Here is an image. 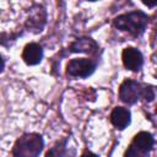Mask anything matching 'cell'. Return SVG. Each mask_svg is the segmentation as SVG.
Masks as SVG:
<instances>
[{"label": "cell", "instance_id": "9", "mask_svg": "<svg viewBox=\"0 0 157 157\" xmlns=\"http://www.w3.org/2000/svg\"><path fill=\"white\" fill-rule=\"evenodd\" d=\"M81 157H98L97 155H94V153H92V152H90V151H86V152H83L82 153V156Z\"/></svg>", "mask_w": 157, "mask_h": 157}, {"label": "cell", "instance_id": "7", "mask_svg": "<svg viewBox=\"0 0 157 157\" xmlns=\"http://www.w3.org/2000/svg\"><path fill=\"white\" fill-rule=\"evenodd\" d=\"M43 58V49L37 43H28L23 52H22V59L27 65H37Z\"/></svg>", "mask_w": 157, "mask_h": 157}, {"label": "cell", "instance_id": "2", "mask_svg": "<svg viewBox=\"0 0 157 157\" xmlns=\"http://www.w3.org/2000/svg\"><path fill=\"white\" fill-rule=\"evenodd\" d=\"M147 23V16L144 12L135 11L129 12L121 16H118L114 20V26L120 31H128L130 33L137 34L141 33Z\"/></svg>", "mask_w": 157, "mask_h": 157}, {"label": "cell", "instance_id": "8", "mask_svg": "<svg viewBox=\"0 0 157 157\" xmlns=\"http://www.w3.org/2000/svg\"><path fill=\"white\" fill-rule=\"evenodd\" d=\"M112 124L118 129H124L130 123V112L124 107H117L110 114Z\"/></svg>", "mask_w": 157, "mask_h": 157}, {"label": "cell", "instance_id": "4", "mask_svg": "<svg viewBox=\"0 0 157 157\" xmlns=\"http://www.w3.org/2000/svg\"><path fill=\"white\" fill-rule=\"evenodd\" d=\"M148 90L150 88H142L141 85L134 80H125L119 88V97L123 102L128 104H132L139 99L140 96H144L147 99Z\"/></svg>", "mask_w": 157, "mask_h": 157}, {"label": "cell", "instance_id": "5", "mask_svg": "<svg viewBox=\"0 0 157 157\" xmlns=\"http://www.w3.org/2000/svg\"><path fill=\"white\" fill-rule=\"evenodd\" d=\"M96 64L86 58H80V59H72L67 64L66 72L69 76L72 77H87L94 71Z\"/></svg>", "mask_w": 157, "mask_h": 157}, {"label": "cell", "instance_id": "10", "mask_svg": "<svg viewBox=\"0 0 157 157\" xmlns=\"http://www.w3.org/2000/svg\"><path fill=\"white\" fill-rule=\"evenodd\" d=\"M4 66H5V60H4L2 56L0 55V72L4 70Z\"/></svg>", "mask_w": 157, "mask_h": 157}, {"label": "cell", "instance_id": "1", "mask_svg": "<svg viewBox=\"0 0 157 157\" xmlns=\"http://www.w3.org/2000/svg\"><path fill=\"white\" fill-rule=\"evenodd\" d=\"M43 146V139L38 134H27L16 141L12 152L15 157H37Z\"/></svg>", "mask_w": 157, "mask_h": 157}, {"label": "cell", "instance_id": "6", "mask_svg": "<svg viewBox=\"0 0 157 157\" xmlns=\"http://www.w3.org/2000/svg\"><path fill=\"white\" fill-rule=\"evenodd\" d=\"M121 59H123V64L124 66L128 69V70H131V71H137L141 69L142 64H144V58H142V54L132 48V47H128L123 50V54H121Z\"/></svg>", "mask_w": 157, "mask_h": 157}, {"label": "cell", "instance_id": "3", "mask_svg": "<svg viewBox=\"0 0 157 157\" xmlns=\"http://www.w3.org/2000/svg\"><path fill=\"white\" fill-rule=\"evenodd\" d=\"M153 136L147 131L139 132L128 147L125 157H147L153 147Z\"/></svg>", "mask_w": 157, "mask_h": 157}]
</instances>
